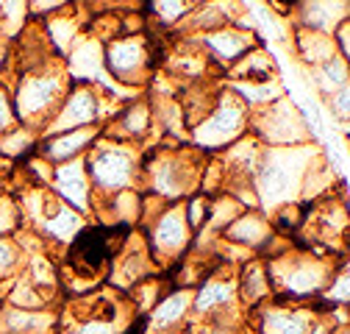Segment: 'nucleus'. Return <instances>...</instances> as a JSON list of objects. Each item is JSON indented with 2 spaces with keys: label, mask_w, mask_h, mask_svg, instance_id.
Returning <instances> with one entry per match:
<instances>
[{
  "label": "nucleus",
  "mask_w": 350,
  "mask_h": 334,
  "mask_svg": "<svg viewBox=\"0 0 350 334\" xmlns=\"http://www.w3.org/2000/svg\"><path fill=\"white\" fill-rule=\"evenodd\" d=\"M203 164L206 153L195 151L189 142L161 140L159 145H150L148 153H142L139 190L156 195L164 203H181L198 192Z\"/></svg>",
  "instance_id": "1"
},
{
  "label": "nucleus",
  "mask_w": 350,
  "mask_h": 334,
  "mask_svg": "<svg viewBox=\"0 0 350 334\" xmlns=\"http://www.w3.org/2000/svg\"><path fill=\"white\" fill-rule=\"evenodd\" d=\"M323 151L312 142L295 148H265L253 173V190L258 198V212H275L278 206L300 203L303 179L309 173L312 162Z\"/></svg>",
  "instance_id": "2"
},
{
  "label": "nucleus",
  "mask_w": 350,
  "mask_h": 334,
  "mask_svg": "<svg viewBox=\"0 0 350 334\" xmlns=\"http://www.w3.org/2000/svg\"><path fill=\"white\" fill-rule=\"evenodd\" d=\"M265 262H267V276L273 284V301L312 304V301H320L323 290L328 287L342 257L314 254V250H300L292 245L289 250Z\"/></svg>",
  "instance_id": "3"
},
{
  "label": "nucleus",
  "mask_w": 350,
  "mask_h": 334,
  "mask_svg": "<svg viewBox=\"0 0 350 334\" xmlns=\"http://www.w3.org/2000/svg\"><path fill=\"white\" fill-rule=\"evenodd\" d=\"M70 87H72V81L67 75V67L56 56L36 64V67L23 70L9 92L14 120L28 125V129H33L42 137L48 120L53 117V112L59 109V103Z\"/></svg>",
  "instance_id": "4"
},
{
  "label": "nucleus",
  "mask_w": 350,
  "mask_h": 334,
  "mask_svg": "<svg viewBox=\"0 0 350 334\" xmlns=\"http://www.w3.org/2000/svg\"><path fill=\"white\" fill-rule=\"evenodd\" d=\"M142 145L120 142L111 137H98V142L83 156L86 173L98 198H109L120 190H139L142 176Z\"/></svg>",
  "instance_id": "5"
},
{
  "label": "nucleus",
  "mask_w": 350,
  "mask_h": 334,
  "mask_svg": "<svg viewBox=\"0 0 350 334\" xmlns=\"http://www.w3.org/2000/svg\"><path fill=\"white\" fill-rule=\"evenodd\" d=\"M164 48L148 34H125L103 45V64L114 84L122 90H139L150 81L153 70L164 62Z\"/></svg>",
  "instance_id": "6"
},
{
  "label": "nucleus",
  "mask_w": 350,
  "mask_h": 334,
  "mask_svg": "<svg viewBox=\"0 0 350 334\" xmlns=\"http://www.w3.org/2000/svg\"><path fill=\"white\" fill-rule=\"evenodd\" d=\"M247 114L250 112L242 106V101L228 87H220L211 109L189 129L187 142L206 156L220 153L242 134H247Z\"/></svg>",
  "instance_id": "7"
},
{
  "label": "nucleus",
  "mask_w": 350,
  "mask_h": 334,
  "mask_svg": "<svg viewBox=\"0 0 350 334\" xmlns=\"http://www.w3.org/2000/svg\"><path fill=\"white\" fill-rule=\"evenodd\" d=\"M247 134H253L265 148H295L312 142L309 125L286 95L261 109H253L247 114Z\"/></svg>",
  "instance_id": "8"
},
{
  "label": "nucleus",
  "mask_w": 350,
  "mask_h": 334,
  "mask_svg": "<svg viewBox=\"0 0 350 334\" xmlns=\"http://www.w3.org/2000/svg\"><path fill=\"white\" fill-rule=\"evenodd\" d=\"M192 231L184 218V201L181 203H167L161 212L145 226L148 250L156 262V268H172L178 265L192 245Z\"/></svg>",
  "instance_id": "9"
},
{
  "label": "nucleus",
  "mask_w": 350,
  "mask_h": 334,
  "mask_svg": "<svg viewBox=\"0 0 350 334\" xmlns=\"http://www.w3.org/2000/svg\"><path fill=\"white\" fill-rule=\"evenodd\" d=\"M245 309L239 307L237 296V270L223 268L208 273L198 287L192 298V320L189 323H214V320H242Z\"/></svg>",
  "instance_id": "10"
},
{
  "label": "nucleus",
  "mask_w": 350,
  "mask_h": 334,
  "mask_svg": "<svg viewBox=\"0 0 350 334\" xmlns=\"http://www.w3.org/2000/svg\"><path fill=\"white\" fill-rule=\"evenodd\" d=\"M247 315L256 320V334H331V323L312 304L267 301Z\"/></svg>",
  "instance_id": "11"
},
{
  "label": "nucleus",
  "mask_w": 350,
  "mask_h": 334,
  "mask_svg": "<svg viewBox=\"0 0 350 334\" xmlns=\"http://www.w3.org/2000/svg\"><path fill=\"white\" fill-rule=\"evenodd\" d=\"M159 268L148 250V240L142 231H131L120 240V245L114 248L111 254V262H109V270H106V279H109V287L117 290V292H125L134 287L137 281L148 279V276H156Z\"/></svg>",
  "instance_id": "12"
},
{
  "label": "nucleus",
  "mask_w": 350,
  "mask_h": 334,
  "mask_svg": "<svg viewBox=\"0 0 350 334\" xmlns=\"http://www.w3.org/2000/svg\"><path fill=\"white\" fill-rule=\"evenodd\" d=\"M86 226H90V220H86L81 212H75L72 206H67L62 198H56V195L48 190L45 203H42V212H39V218L33 220L31 231L45 240L48 250H53V248L67 250V248L72 245V240H75Z\"/></svg>",
  "instance_id": "13"
},
{
  "label": "nucleus",
  "mask_w": 350,
  "mask_h": 334,
  "mask_svg": "<svg viewBox=\"0 0 350 334\" xmlns=\"http://www.w3.org/2000/svg\"><path fill=\"white\" fill-rule=\"evenodd\" d=\"M184 39H192L208 56V62L214 67H220L223 73L231 64H237L250 48H256V31H247L239 25H226V28H217V31H208L200 36H184Z\"/></svg>",
  "instance_id": "14"
},
{
  "label": "nucleus",
  "mask_w": 350,
  "mask_h": 334,
  "mask_svg": "<svg viewBox=\"0 0 350 334\" xmlns=\"http://www.w3.org/2000/svg\"><path fill=\"white\" fill-rule=\"evenodd\" d=\"M245 14L247 9L242 6V0H200L172 31L178 36H200L226 25H239Z\"/></svg>",
  "instance_id": "15"
},
{
  "label": "nucleus",
  "mask_w": 350,
  "mask_h": 334,
  "mask_svg": "<svg viewBox=\"0 0 350 334\" xmlns=\"http://www.w3.org/2000/svg\"><path fill=\"white\" fill-rule=\"evenodd\" d=\"M48 190L62 198L67 206H72L75 212H81L86 220L92 215V201H95V190L90 181V173H86L83 159H72L64 164H53V176Z\"/></svg>",
  "instance_id": "16"
},
{
  "label": "nucleus",
  "mask_w": 350,
  "mask_h": 334,
  "mask_svg": "<svg viewBox=\"0 0 350 334\" xmlns=\"http://www.w3.org/2000/svg\"><path fill=\"white\" fill-rule=\"evenodd\" d=\"M64 67L72 84H95V87L114 90V84L106 73V64H103V45L90 34H81L75 39V45L64 56Z\"/></svg>",
  "instance_id": "17"
},
{
  "label": "nucleus",
  "mask_w": 350,
  "mask_h": 334,
  "mask_svg": "<svg viewBox=\"0 0 350 334\" xmlns=\"http://www.w3.org/2000/svg\"><path fill=\"white\" fill-rule=\"evenodd\" d=\"M150 134H153V106L145 95H137L128 103H122V109L103 125V137H111L120 142H134L142 148L150 140Z\"/></svg>",
  "instance_id": "18"
},
{
  "label": "nucleus",
  "mask_w": 350,
  "mask_h": 334,
  "mask_svg": "<svg viewBox=\"0 0 350 334\" xmlns=\"http://www.w3.org/2000/svg\"><path fill=\"white\" fill-rule=\"evenodd\" d=\"M100 134H103V125H83V129L48 134V137L39 140L36 153L42 159H48L51 164H64V162H72V159H83L86 153H90V148L98 142Z\"/></svg>",
  "instance_id": "19"
},
{
  "label": "nucleus",
  "mask_w": 350,
  "mask_h": 334,
  "mask_svg": "<svg viewBox=\"0 0 350 334\" xmlns=\"http://www.w3.org/2000/svg\"><path fill=\"white\" fill-rule=\"evenodd\" d=\"M192 298H195V290H189V287L167 290L161 296V301L148 312L145 334H167V331L189 326V320H192Z\"/></svg>",
  "instance_id": "20"
},
{
  "label": "nucleus",
  "mask_w": 350,
  "mask_h": 334,
  "mask_svg": "<svg viewBox=\"0 0 350 334\" xmlns=\"http://www.w3.org/2000/svg\"><path fill=\"white\" fill-rule=\"evenodd\" d=\"M261 151H265V145H261L253 134H242L237 142H231L220 153H214V159L220 162V167H223L226 184H231V181H253Z\"/></svg>",
  "instance_id": "21"
},
{
  "label": "nucleus",
  "mask_w": 350,
  "mask_h": 334,
  "mask_svg": "<svg viewBox=\"0 0 350 334\" xmlns=\"http://www.w3.org/2000/svg\"><path fill=\"white\" fill-rule=\"evenodd\" d=\"M237 296H239V307L245 309V315L258 309L261 304L273 301V284L267 276V262L261 257H253L237 268Z\"/></svg>",
  "instance_id": "22"
},
{
  "label": "nucleus",
  "mask_w": 350,
  "mask_h": 334,
  "mask_svg": "<svg viewBox=\"0 0 350 334\" xmlns=\"http://www.w3.org/2000/svg\"><path fill=\"white\" fill-rule=\"evenodd\" d=\"M273 234H275V229H273V223H270V218L265 212H258V209H245V212L220 237L234 242V245L247 248L250 254L258 257L261 250H265V245L273 240Z\"/></svg>",
  "instance_id": "23"
},
{
  "label": "nucleus",
  "mask_w": 350,
  "mask_h": 334,
  "mask_svg": "<svg viewBox=\"0 0 350 334\" xmlns=\"http://www.w3.org/2000/svg\"><path fill=\"white\" fill-rule=\"evenodd\" d=\"M56 309H17L0 304V334H56Z\"/></svg>",
  "instance_id": "24"
},
{
  "label": "nucleus",
  "mask_w": 350,
  "mask_h": 334,
  "mask_svg": "<svg viewBox=\"0 0 350 334\" xmlns=\"http://www.w3.org/2000/svg\"><path fill=\"white\" fill-rule=\"evenodd\" d=\"M292 17L295 28L331 34L342 20H347V0H300Z\"/></svg>",
  "instance_id": "25"
},
{
  "label": "nucleus",
  "mask_w": 350,
  "mask_h": 334,
  "mask_svg": "<svg viewBox=\"0 0 350 334\" xmlns=\"http://www.w3.org/2000/svg\"><path fill=\"white\" fill-rule=\"evenodd\" d=\"M39 25H42V34H45L48 45H51V53L62 62L70 53V48L75 45V39L83 34V17L72 6L62 9L56 14H48L45 20H39Z\"/></svg>",
  "instance_id": "26"
},
{
  "label": "nucleus",
  "mask_w": 350,
  "mask_h": 334,
  "mask_svg": "<svg viewBox=\"0 0 350 334\" xmlns=\"http://www.w3.org/2000/svg\"><path fill=\"white\" fill-rule=\"evenodd\" d=\"M226 75H228V81H237V84H265V81L278 78V67L265 48L256 45L237 64H231L226 70Z\"/></svg>",
  "instance_id": "27"
},
{
  "label": "nucleus",
  "mask_w": 350,
  "mask_h": 334,
  "mask_svg": "<svg viewBox=\"0 0 350 334\" xmlns=\"http://www.w3.org/2000/svg\"><path fill=\"white\" fill-rule=\"evenodd\" d=\"M295 53L306 67H317V64H325L334 56H339L331 34L309 31V28H295Z\"/></svg>",
  "instance_id": "28"
},
{
  "label": "nucleus",
  "mask_w": 350,
  "mask_h": 334,
  "mask_svg": "<svg viewBox=\"0 0 350 334\" xmlns=\"http://www.w3.org/2000/svg\"><path fill=\"white\" fill-rule=\"evenodd\" d=\"M20 276L28 279L36 290L45 292V296L56 298V292H59V262L51 257V250H39V254L25 257Z\"/></svg>",
  "instance_id": "29"
},
{
  "label": "nucleus",
  "mask_w": 350,
  "mask_h": 334,
  "mask_svg": "<svg viewBox=\"0 0 350 334\" xmlns=\"http://www.w3.org/2000/svg\"><path fill=\"white\" fill-rule=\"evenodd\" d=\"M226 87H228V90L242 101V106H245L247 112L261 109V106H267V103H273V101L284 98V90H281L278 78L265 81V84H237V81H228Z\"/></svg>",
  "instance_id": "30"
},
{
  "label": "nucleus",
  "mask_w": 350,
  "mask_h": 334,
  "mask_svg": "<svg viewBox=\"0 0 350 334\" xmlns=\"http://www.w3.org/2000/svg\"><path fill=\"white\" fill-rule=\"evenodd\" d=\"M36 145H39V134L23 123H14L12 129H6L0 134V159L14 162L23 156H31L36 151Z\"/></svg>",
  "instance_id": "31"
},
{
  "label": "nucleus",
  "mask_w": 350,
  "mask_h": 334,
  "mask_svg": "<svg viewBox=\"0 0 350 334\" xmlns=\"http://www.w3.org/2000/svg\"><path fill=\"white\" fill-rule=\"evenodd\" d=\"M164 292H167V281L159 279V273H156V276H148V279L137 281L125 292V298H128V307L134 309V315L139 318V315H148L161 301Z\"/></svg>",
  "instance_id": "32"
},
{
  "label": "nucleus",
  "mask_w": 350,
  "mask_h": 334,
  "mask_svg": "<svg viewBox=\"0 0 350 334\" xmlns=\"http://www.w3.org/2000/svg\"><path fill=\"white\" fill-rule=\"evenodd\" d=\"M245 212V206L234 198V195H228V192H217V195H211V206H208V218H206V231H211V234H223L239 215Z\"/></svg>",
  "instance_id": "33"
},
{
  "label": "nucleus",
  "mask_w": 350,
  "mask_h": 334,
  "mask_svg": "<svg viewBox=\"0 0 350 334\" xmlns=\"http://www.w3.org/2000/svg\"><path fill=\"white\" fill-rule=\"evenodd\" d=\"M309 75H312V84L320 90V95H334L339 90L347 87V62L342 56H334L331 62L325 64H317V67H309Z\"/></svg>",
  "instance_id": "34"
},
{
  "label": "nucleus",
  "mask_w": 350,
  "mask_h": 334,
  "mask_svg": "<svg viewBox=\"0 0 350 334\" xmlns=\"http://www.w3.org/2000/svg\"><path fill=\"white\" fill-rule=\"evenodd\" d=\"M53 301H56V298L45 296V292L36 290V287H33L28 279H23V276H17V279L12 281L6 298H3V304L17 307V309H53Z\"/></svg>",
  "instance_id": "35"
},
{
  "label": "nucleus",
  "mask_w": 350,
  "mask_h": 334,
  "mask_svg": "<svg viewBox=\"0 0 350 334\" xmlns=\"http://www.w3.org/2000/svg\"><path fill=\"white\" fill-rule=\"evenodd\" d=\"M25 254L14 237H0V284H12L23 270Z\"/></svg>",
  "instance_id": "36"
},
{
  "label": "nucleus",
  "mask_w": 350,
  "mask_h": 334,
  "mask_svg": "<svg viewBox=\"0 0 350 334\" xmlns=\"http://www.w3.org/2000/svg\"><path fill=\"white\" fill-rule=\"evenodd\" d=\"M347 276H350L347 259H342V262L336 265V270H334L328 287L323 290L320 301H325L328 307H347V301H350V279H347Z\"/></svg>",
  "instance_id": "37"
},
{
  "label": "nucleus",
  "mask_w": 350,
  "mask_h": 334,
  "mask_svg": "<svg viewBox=\"0 0 350 334\" xmlns=\"http://www.w3.org/2000/svg\"><path fill=\"white\" fill-rule=\"evenodd\" d=\"M208 206H211V195H203V192H192L184 201V218H187V226H189L192 234H198L206 226Z\"/></svg>",
  "instance_id": "38"
},
{
  "label": "nucleus",
  "mask_w": 350,
  "mask_h": 334,
  "mask_svg": "<svg viewBox=\"0 0 350 334\" xmlns=\"http://www.w3.org/2000/svg\"><path fill=\"white\" fill-rule=\"evenodd\" d=\"M72 9L86 23L92 14H100L109 9H139V0H72Z\"/></svg>",
  "instance_id": "39"
},
{
  "label": "nucleus",
  "mask_w": 350,
  "mask_h": 334,
  "mask_svg": "<svg viewBox=\"0 0 350 334\" xmlns=\"http://www.w3.org/2000/svg\"><path fill=\"white\" fill-rule=\"evenodd\" d=\"M23 226L20 206L12 192H0V237H12Z\"/></svg>",
  "instance_id": "40"
},
{
  "label": "nucleus",
  "mask_w": 350,
  "mask_h": 334,
  "mask_svg": "<svg viewBox=\"0 0 350 334\" xmlns=\"http://www.w3.org/2000/svg\"><path fill=\"white\" fill-rule=\"evenodd\" d=\"M72 0H28V20H45L62 9H70Z\"/></svg>",
  "instance_id": "41"
},
{
  "label": "nucleus",
  "mask_w": 350,
  "mask_h": 334,
  "mask_svg": "<svg viewBox=\"0 0 350 334\" xmlns=\"http://www.w3.org/2000/svg\"><path fill=\"white\" fill-rule=\"evenodd\" d=\"M347 98H350V87H345V90H339V92H334V95L325 98L328 109L334 112V117H336L339 123H345V129H347V117H350V103H347Z\"/></svg>",
  "instance_id": "42"
},
{
  "label": "nucleus",
  "mask_w": 350,
  "mask_h": 334,
  "mask_svg": "<svg viewBox=\"0 0 350 334\" xmlns=\"http://www.w3.org/2000/svg\"><path fill=\"white\" fill-rule=\"evenodd\" d=\"M331 39H334L336 53H339L345 62H350V17H347V20H342V23L331 31Z\"/></svg>",
  "instance_id": "43"
},
{
  "label": "nucleus",
  "mask_w": 350,
  "mask_h": 334,
  "mask_svg": "<svg viewBox=\"0 0 350 334\" xmlns=\"http://www.w3.org/2000/svg\"><path fill=\"white\" fill-rule=\"evenodd\" d=\"M17 120H14V112H12V98H9V92L0 87V134H3L6 129H12Z\"/></svg>",
  "instance_id": "44"
},
{
  "label": "nucleus",
  "mask_w": 350,
  "mask_h": 334,
  "mask_svg": "<svg viewBox=\"0 0 350 334\" xmlns=\"http://www.w3.org/2000/svg\"><path fill=\"white\" fill-rule=\"evenodd\" d=\"M6 62H9V42H3V39H0V73H3Z\"/></svg>",
  "instance_id": "45"
},
{
  "label": "nucleus",
  "mask_w": 350,
  "mask_h": 334,
  "mask_svg": "<svg viewBox=\"0 0 350 334\" xmlns=\"http://www.w3.org/2000/svg\"><path fill=\"white\" fill-rule=\"evenodd\" d=\"M0 28H3V17H0Z\"/></svg>",
  "instance_id": "46"
}]
</instances>
